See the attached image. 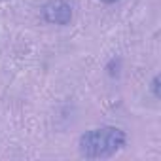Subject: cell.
<instances>
[{"label":"cell","instance_id":"cell-1","mask_svg":"<svg viewBox=\"0 0 161 161\" xmlns=\"http://www.w3.org/2000/svg\"><path fill=\"white\" fill-rule=\"evenodd\" d=\"M125 133L119 127H97L86 131L78 140V150L87 159H104L112 157L125 146Z\"/></svg>","mask_w":161,"mask_h":161},{"label":"cell","instance_id":"cell-3","mask_svg":"<svg viewBox=\"0 0 161 161\" xmlns=\"http://www.w3.org/2000/svg\"><path fill=\"white\" fill-rule=\"evenodd\" d=\"M152 93H153V97H161V91H159V76H153V80H152Z\"/></svg>","mask_w":161,"mask_h":161},{"label":"cell","instance_id":"cell-2","mask_svg":"<svg viewBox=\"0 0 161 161\" xmlns=\"http://www.w3.org/2000/svg\"><path fill=\"white\" fill-rule=\"evenodd\" d=\"M42 17L51 25H68L72 21V6L64 0H49L42 6Z\"/></svg>","mask_w":161,"mask_h":161},{"label":"cell","instance_id":"cell-4","mask_svg":"<svg viewBox=\"0 0 161 161\" xmlns=\"http://www.w3.org/2000/svg\"><path fill=\"white\" fill-rule=\"evenodd\" d=\"M101 2H104V4H114V2H118V0H101Z\"/></svg>","mask_w":161,"mask_h":161}]
</instances>
